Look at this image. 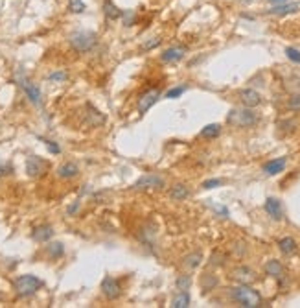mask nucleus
<instances>
[{"instance_id": "20", "label": "nucleus", "mask_w": 300, "mask_h": 308, "mask_svg": "<svg viewBox=\"0 0 300 308\" xmlns=\"http://www.w3.org/2000/svg\"><path fill=\"white\" fill-rule=\"evenodd\" d=\"M299 10V4H278V6H273L271 10L267 11L269 15H287V13H295V11Z\"/></svg>"}, {"instance_id": "23", "label": "nucleus", "mask_w": 300, "mask_h": 308, "mask_svg": "<svg viewBox=\"0 0 300 308\" xmlns=\"http://www.w3.org/2000/svg\"><path fill=\"white\" fill-rule=\"evenodd\" d=\"M103 13L109 20L122 17V11L116 8V4H112V0H103Z\"/></svg>"}, {"instance_id": "27", "label": "nucleus", "mask_w": 300, "mask_h": 308, "mask_svg": "<svg viewBox=\"0 0 300 308\" xmlns=\"http://www.w3.org/2000/svg\"><path fill=\"white\" fill-rule=\"evenodd\" d=\"M190 286H191V275H188V273H182V275H179L177 280H175L177 292H188Z\"/></svg>"}, {"instance_id": "12", "label": "nucleus", "mask_w": 300, "mask_h": 308, "mask_svg": "<svg viewBox=\"0 0 300 308\" xmlns=\"http://www.w3.org/2000/svg\"><path fill=\"white\" fill-rule=\"evenodd\" d=\"M239 102L245 107L254 109L262 103V96H260V93H256L254 89H243V91H239Z\"/></svg>"}, {"instance_id": "37", "label": "nucleus", "mask_w": 300, "mask_h": 308, "mask_svg": "<svg viewBox=\"0 0 300 308\" xmlns=\"http://www.w3.org/2000/svg\"><path fill=\"white\" fill-rule=\"evenodd\" d=\"M223 181L221 179H206L205 183H203V188H216V187H219Z\"/></svg>"}, {"instance_id": "14", "label": "nucleus", "mask_w": 300, "mask_h": 308, "mask_svg": "<svg viewBox=\"0 0 300 308\" xmlns=\"http://www.w3.org/2000/svg\"><path fill=\"white\" fill-rule=\"evenodd\" d=\"M85 107H87V124H89L91 128H100V126H103V124L107 122L105 114L101 111H98L92 103H87Z\"/></svg>"}, {"instance_id": "39", "label": "nucleus", "mask_w": 300, "mask_h": 308, "mask_svg": "<svg viewBox=\"0 0 300 308\" xmlns=\"http://www.w3.org/2000/svg\"><path fill=\"white\" fill-rule=\"evenodd\" d=\"M78 209H79V201H74L72 205H70V207H68V209H66V212H68V216H72L74 212L78 211Z\"/></svg>"}, {"instance_id": "26", "label": "nucleus", "mask_w": 300, "mask_h": 308, "mask_svg": "<svg viewBox=\"0 0 300 308\" xmlns=\"http://www.w3.org/2000/svg\"><path fill=\"white\" fill-rule=\"evenodd\" d=\"M46 253H48V257H50V259H61V257L64 255V245L61 242L48 243V247H46Z\"/></svg>"}, {"instance_id": "34", "label": "nucleus", "mask_w": 300, "mask_h": 308, "mask_svg": "<svg viewBox=\"0 0 300 308\" xmlns=\"http://www.w3.org/2000/svg\"><path fill=\"white\" fill-rule=\"evenodd\" d=\"M48 80H50V81H64V80H68V74L63 72V70H57V72H50V74H48Z\"/></svg>"}, {"instance_id": "32", "label": "nucleus", "mask_w": 300, "mask_h": 308, "mask_svg": "<svg viewBox=\"0 0 300 308\" xmlns=\"http://www.w3.org/2000/svg\"><path fill=\"white\" fill-rule=\"evenodd\" d=\"M160 43H162V39H160V37H151V39H147L146 43L142 45V50H144V52H149V50H153V48L158 47Z\"/></svg>"}, {"instance_id": "31", "label": "nucleus", "mask_w": 300, "mask_h": 308, "mask_svg": "<svg viewBox=\"0 0 300 308\" xmlns=\"http://www.w3.org/2000/svg\"><path fill=\"white\" fill-rule=\"evenodd\" d=\"M68 10L72 13H83L85 4H83V0H68Z\"/></svg>"}, {"instance_id": "42", "label": "nucleus", "mask_w": 300, "mask_h": 308, "mask_svg": "<svg viewBox=\"0 0 300 308\" xmlns=\"http://www.w3.org/2000/svg\"><path fill=\"white\" fill-rule=\"evenodd\" d=\"M0 178H2V172H0Z\"/></svg>"}, {"instance_id": "18", "label": "nucleus", "mask_w": 300, "mask_h": 308, "mask_svg": "<svg viewBox=\"0 0 300 308\" xmlns=\"http://www.w3.org/2000/svg\"><path fill=\"white\" fill-rule=\"evenodd\" d=\"M265 273H267V275H269V277H274V279H282L284 277V266L282 264H280V262L278 260H267L265 262Z\"/></svg>"}, {"instance_id": "33", "label": "nucleus", "mask_w": 300, "mask_h": 308, "mask_svg": "<svg viewBox=\"0 0 300 308\" xmlns=\"http://www.w3.org/2000/svg\"><path fill=\"white\" fill-rule=\"evenodd\" d=\"M285 56L289 57L293 63H300V50H297V48L287 47L285 48Z\"/></svg>"}, {"instance_id": "5", "label": "nucleus", "mask_w": 300, "mask_h": 308, "mask_svg": "<svg viewBox=\"0 0 300 308\" xmlns=\"http://www.w3.org/2000/svg\"><path fill=\"white\" fill-rule=\"evenodd\" d=\"M50 170V162L43 157H37V155H30L26 159V174L30 178H43L46 172Z\"/></svg>"}, {"instance_id": "16", "label": "nucleus", "mask_w": 300, "mask_h": 308, "mask_svg": "<svg viewBox=\"0 0 300 308\" xmlns=\"http://www.w3.org/2000/svg\"><path fill=\"white\" fill-rule=\"evenodd\" d=\"M78 174H79V166L72 162V161H68V162H63L59 168H57V176L61 179H74L78 178Z\"/></svg>"}, {"instance_id": "3", "label": "nucleus", "mask_w": 300, "mask_h": 308, "mask_svg": "<svg viewBox=\"0 0 300 308\" xmlns=\"http://www.w3.org/2000/svg\"><path fill=\"white\" fill-rule=\"evenodd\" d=\"M13 288H15V293L18 297H30L43 288V280L35 275H20L13 282Z\"/></svg>"}, {"instance_id": "25", "label": "nucleus", "mask_w": 300, "mask_h": 308, "mask_svg": "<svg viewBox=\"0 0 300 308\" xmlns=\"http://www.w3.org/2000/svg\"><path fill=\"white\" fill-rule=\"evenodd\" d=\"M190 293L188 292H177V295L172 299V307L173 308H186L190 307Z\"/></svg>"}, {"instance_id": "4", "label": "nucleus", "mask_w": 300, "mask_h": 308, "mask_svg": "<svg viewBox=\"0 0 300 308\" xmlns=\"http://www.w3.org/2000/svg\"><path fill=\"white\" fill-rule=\"evenodd\" d=\"M227 122L230 126L236 128H253L258 124V114H256L251 107H243V109H230L227 116Z\"/></svg>"}, {"instance_id": "8", "label": "nucleus", "mask_w": 300, "mask_h": 308, "mask_svg": "<svg viewBox=\"0 0 300 308\" xmlns=\"http://www.w3.org/2000/svg\"><path fill=\"white\" fill-rule=\"evenodd\" d=\"M101 293L109 299V301L118 299L120 293H122V284H120V280L114 279V277H111V275H107L105 279L101 280Z\"/></svg>"}, {"instance_id": "29", "label": "nucleus", "mask_w": 300, "mask_h": 308, "mask_svg": "<svg viewBox=\"0 0 300 308\" xmlns=\"http://www.w3.org/2000/svg\"><path fill=\"white\" fill-rule=\"evenodd\" d=\"M287 109H289V111H295V113L300 111V93H293L291 96H289V100H287Z\"/></svg>"}, {"instance_id": "35", "label": "nucleus", "mask_w": 300, "mask_h": 308, "mask_svg": "<svg viewBox=\"0 0 300 308\" xmlns=\"http://www.w3.org/2000/svg\"><path fill=\"white\" fill-rule=\"evenodd\" d=\"M184 91H186V87H184V85H181V87H173V89H170V91L166 93V98H170V100H172V98H179Z\"/></svg>"}, {"instance_id": "1", "label": "nucleus", "mask_w": 300, "mask_h": 308, "mask_svg": "<svg viewBox=\"0 0 300 308\" xmlns=\"http://www.w3.org/2000/svg\"><path fill=\"white\" fill-rule=\"evenodd\" d=\"M228 297L232 299L234 303H237L239 307L245 308L262 307V295L256 290L251 288L249 284H237V286L228 288Z\"/></svg>"}, {"instance_id": "21", "label": "nucleus", "mask_w": 300, "mask_h": 308, "mask_svg": "<svg viewBox=\"0 0 300 308\" xmlns=\"http://www.w3.org/2000/svg\"><path fill=\"white\" fill-rule=\"evenodd\" d=\"M201 260H203V253H201V251H191V253H188L184 259H182V264H184L188 270H195V268H199Z\"/></svg>"}, {"instance_id": "10", "label": "nucleus", "mask_w": 300, "mask_h": 308, "mask_svg": "<svg viewBox=\"0 0 300 308\" xmlns=\"http://www.w3.org/2000/svg\"><path fill=\"white\" fill-rule=\"evenodd\" d=\"M230 277L236 280L237 284H253L258 277H256V271L253 268H249V266H236L232 273H230Z\"/></svg>"}, {"instance_id": "22", "label": "nucleus", "mask_w": 300, "mask_h": 308, "mask_svg": "<svg viewBox=\"0 0 300 308\" xmlns=\"http://www.w3.org/2000/svg\"><path fill=\"white\" fill-rule=\"evenodd\" d=\"M218 277L216 275H212V273H205V275H201V288L205 293H208L212 290L218 286Z\"/></svg>"}, {"instance_id": "2", "label": "nucleus", "mask_w": 300, "mask_h": 308, "mask_svg": "<svg viewBox=\"0 0 300 308\" xmlns=\"http://www.w3.org/2000/svg\"><path fill=\"white\" fill-rule=\"evenodd\" d=\"M96 41H98V37H96V33H94V32H89V30H78V32L70 33V37H68V45H70L76 52L83 54V52L92 50L94 45H96Z\"/></svg>"}, {"instance_id": "19", "label": "nucleus", "mask_w": 300, "mask_h": 308, "mask_svg": "<svg viewBox=\"0 0 300 308\" xmlns=\"http://www.w3.org/2000/svg\"><path fill=\"white\" fill-rule=\"evenodd\" d=\"M170 197L175 199V201H182V199H186V197H190V188L186 187V185H173L172 190H170Z\"/></svg>"}, {"instance_id": "28", "label": "nucleus", "mask_w": 300, "mask_h": 308, "mask_svg": "<svg viewBox=\"0 0 300 308\" xmlns=\"http://www.w3.org/2000/svg\"><path fill=\"white\" fill-rule=\"evenodd\" d=\"M219 133H221V126H219V124H208V126H205V128L201 130V137H205V139H216Z\"/></svg>"}, {"instance_id": "9", "label": "nucleus", "mask_w": 300, "mask_h": 308, "mask_svg": "<svg viewBox=\"0 0 300 308\" xmlns=\"http://www.w3.org/2000/svg\"><path fill=\"white\" fill-rule=\"evenodd\" d=\"M158 98H160V91H158V89H149V91H146V93L138 98V103H137L138 113H140V114L147 113L155 103H157Z\"/></svg>"}, {"instance_id": "30", "label": "nucleus", "mask_w": 300, "mask_h": 308, "mask_svg": "<svg viewBox=\"0 0 300 308\" xmlns=\"http://www.w3.org/2000/svg\"><path fill=\"white\" fill-rule=\"evenodd\" d=\"M225 255L223 253H219V251H214L212 253V257H210V260H208V264L212 266V268H218V266H223L225 264Z\"/></svg>"}, {"instance_id": "7", "label": "nucleus", "mask_w": 300, "mask_h": 308, "mask_svg": "<svg viewBox=\"0 0 300 308\" xmlns=\"http://www.w3.org/2000/svg\"><path fill=\"white\" fill-rule=\"evenodd\" d=\"M166 185L162 176H157V174H147L142 176L137 183L133 185V190H149V188H162Z\"/></svg>"}, {"instance_id": "40", "label": "nucleus", "mask_w": 300, "mask_h": 308, "mask_svg": "<svg viewBox=\"0 0 300 308\" xmlns=\"http://www.w3.org/2000/svg\"><path fill=\"white\" fill-rule=\"evenodd\" d=\"M271 2V6H278V4H285L287 0H269Z\"/></svg>"}, {"instance_id": "6", "label": "nucleus", "mask_w": 300, "mask_h": 308, "mask_svg": "<svg viewBox=\"0 0 300 308\" xmlns=\"http://www.w3.org/2000/svg\"><path fill=\"white\" fill-rule=\"evenodd\" d=\"M18 85L22 87V91L26 93L28 100L33 103V105H37V107H41L43 105V96H41V89L37 87L35 83H32L28 78H24V76H18Z\"/></svg>"}, {"instance_id": "41", "label": "nucleus", "mask_w": 300, "mask_h": 308, "mask_svg": "<svg viewBox=\"0 0 300 308\" xmlns=\"http://www.w3.org/2000/svg\"><path fill=\"white\" fill-rule=\"evenodd\" d=\"M237 2H243V4H251L253 0H237Z\"/></svg>"}, {"instance_id": "36", "label": "nucleus", "mask_w": 300, "mask_h": 308, "mask_svg": "<svg viewBox=\"0 0 300 308\" xmlns=\"http://www.w3.org/2000/svg\"><path fill=\"white\" fill-rule=\"evenodd\" d=\"M43 140H45L46 148H48V151H50V153H59V151H61V148L55 144L54 140H46V139H43Z\"/></svg>"}, {"instance_id": "24", "label": "nucleus", "mask_w": 300, "mask_h": 308, "mask_svg": "<svg viewBox=\"0 0 300 308\" xmlns=\"http://www.w3.org/2000/svg\"><path fill=\"white\" fill-rule=\"evenodd\" d=\"M278 247H280V251L284 255H293V253L297 251V242H295V238H291V236H285L282 240H278Z\"/></svg>"}, {"instance_id": "15", "label": "nucleus", "mask_w": 300, "mask_h": 308, "mask_svg": "<svg viewBox=\"0 0 300 308\" xmlns=\"http://www.w3.org/2000/svg\"><path fill=\"white\" fill-rule=\"evenodd\" d=\"M265 212L271 216L273 220H282L284 216V211H282V203H280V199H276V197H267L265 199Z\"/></svg>"}, {"instance_id": "11", "label": "nucleus", "mask_w": 300, "mask_h": 308, "mask_svg": "<svg viewBox=\"0 0 300 308\" xmlns=\"http://www.w3.org/2000/svg\"><path fill=\"white\" fill-rule=\"evenodd\" d=\"M186 52H188L186 47L175 45V47L172 48H166L162 54H160V59H162L164 63H177V61H181L182 57L186 56Z\"/></svg>"}, {"instance_id": "13", "label": "nucleus", "mask_w": 300, "mask_h": 308, "mask_svg": "<svg viewBox=\"0 0 300 308\" xmlns=\"http://www.w3.org/2000/svg\"><path fill=\"white\" fill-rule=\"evenodd\" d=\"M52 236H54V227H52V225H48V224H41V225H37V227L32 229V238L39 243L48 242Z\"/></svg>"}, {"instance_id": "38", "label": "nucleus", "mask_w": 300, "mask_h": 308, "mask_svg": "<svg viewBox=\"0 0 300 308\" xmlns=\"http://www.w3.org/2000/svg\"><path fill=\"white\" fill-rule=\"evenodd\" d=\"M124 20H126V26H133V22H135V13L133 11H129L124 15Z\"/></svg>"}, {"instance_id": "17", "label": "nucleus", "mask_w": 300, "mask_h": 308, "mask_svg": "<svg viewBox=\"0 0 300 308\" xmlns=\"http://www.w3.org/2000/svg\"><path fill=\"white\" fill-rule=\"evenodd\" d=\"M285 164H287V159H285V157H280V159H273V161H269V162H265L262 170H264V174H267V176H276V174L284 172Z\"/></svg>"}]
</instances>
